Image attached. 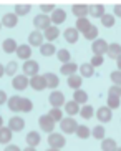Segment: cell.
Listing matches in <instances>:
<instances>
[{
	"mask_svg": "<svg viewBox=\"0 0 121 151\" xmlns=\"http://www.w3.org/2000/svg\"><path fill=\"white\" fill-rule=\"evenodd\" d=\"M43 37H45V40L48 42V43H53V42L60 37V30H58V27H55V25L48 27L45 32H43Z\"/></svg>",
	"mask_w": 121,
	"mask_h": 151,
	"instance_id": "15",
	"label": "cell"
},
{
	"mask_svg": "<svg viewBox=\"0 0 121 151\" xmlns=\"http://www.w3.org/2000/svg\"><path fill=\"white\" fill-rule=\"evenodd\" d=\"M72 12L78 18H86V15H88V5L86 4H75L72 7Z\"/></svg>",
	"mask_w": 121,
	"mask_h": 151,
	"instance_id": "18",
	"label": "cell"
},
{
	"mask_svg": "<svg viewBox=\"0 0 121 151\" xmlns=\"http://www.w3.org/2000/svg\"><path fill=\"white\" fill-rule=\"evenodd\" d=\"M33 110V103L28 100V98H22V103H20V111L22 113H30Z\"/></svg>",
	"mask_w": 121,
	"mask_h": 151,
	"instance_id": "43",
	"label": "cell"
},
{
	"mask_svg": "<svg viewBox=\"0 0 121 151\" xmlns=\"http://www.w3.org/2000/svg\"><path fill=\"white\" fill-rule=\"evenodd\" d=\"M57 58L65 65V63H70V58H72V53L68 52L67 48H62V50H57Z\"/></svg>",
	"mask_w": 121,
	"mask_h": 151,
	"instance_id": "37",
	"label": "cell"
},
{
	"mask_svg": "<svg viewBox=\"0 0 121 151\" xmlns=\"http://www.w3.org/2000/svg\"><path fill=\"white\" fill-rule=\"evenodd\" d=\"M30 10H32L30 4H17L15 5V15L17 17H23V15L30 14Z\"/></svg>",
	"mask_w": 121,
	"mask_h": 151,
	"instance_id": "32",
	"label": "cell"
},
{
	"mask_svg": "<svg viewBox=\"0 0 121 151\" xmlns=\"http://www.w3.org/2000/svg\"><path fill=\"white\" fill-rule=\"evenodd\" d=\"M25 141H27V145H28V146H32V148L38 146L40 141H42L40 133H37V131H30V133L27 134V138H25Z\"/></svg>",
	"mask_w": 121,
	"mask_h": 151,
	"instance_id": "23",
	"label": "cell"
},
{
	"mask_svg": "<svg viewBox=\"0 0 121 151\" xmlns=\"http://www.w3.org/2000/svg\"><path fill=\"white\" fill-rule=\"evenodd\" d=\"M12 134H14V131L9 126H2L0 128V145H9L12 141Z\"/></svg>",
	"mask_w": 121,
	"mask_h": 151,
	"instance_id": "21",
	"label": "cell"
},
{
	"mask_svg": "<svg viewBox=\"0 0 121 151\" xmlns=\"http://www.w3.org/2000/svg\"><path fill=\"white\" fill-rule=\"evenodd\" d=\"M20 103H22V98L14 95V96L9 98V110L14 111V113H18L20 111Z\"/></svg>",
	"mask_w": 121,
	"mask_h": 151,
	"instance_id": "30",
	"label": "cell"
},
{
	"mask_svg": "<svg viewBox=\"0 0 121 151\" xmlns=\"http://www.w3.org/2000/svg\"><path fill=\"white\" fill-rule=\"evenodd\" d=\"M38 124H40V128L45 131V133H53V129H55V121L52 120V116L50 115H43L40 116V120H38Z\"/></svg>",
	"mask_w": 121,
	"mask_h": 151,
	"instance_id": "8",
	"label": "cell"
},
{
	"mask_svg": "<svg viewBox=\"0 0 121 151\" xmlns=\"http://www.w3.org/2000/svg\"><path fill=\"white\" fill-rule=\"evenodd\" d=\"M60 126H62V131L65 134H73L76 131V128H78V123H76V120L73 116H68V118H63L60 121Z\"/></svg>",
	"mask_w": 121,
	"mask_h": 151,
	"instance_id": "1",
	"label": "cell"
},
{
	"mask_svg": "<svg viewBox=\"0 0 121 151\" xmlns=\"http://www.w3.org/2000/svg\"><path fill=\"white\" fill-rule=\"evenodd\" d=\"M78 70H80V76H81V78H91V76L95 75V68L91 67L90 63H83V65H80Z\"/></svg>",
	"mask_w": 121,
	"mask_h": 151,
	"instance_id": "24",
	"label": "cell"
},
{
	"mask_svg": "<svg viewBox=\"0 0 121 151\" xmlns=\"http://www.w3.org/2000/svg\"><path fill=\"white\" fill-rule=\"evenodd\" d=\"M7 100H9V96H7V93H5L4 90H0V106H2L4 103H7Z\"/></svg>",
	"mask_w": 121,
	"mask_h": 151,
	"instance_id": "49",
	"label": "cell"
},
{
	"mask_svg": "<svg viewBox=\"0 0 121 151\" xmlns=\"http://www.w3.org/2000/svg\"><path fill=\"white\" fill-rule=\"evenodd\" d=\"M110 78H111L113 85H118V86H121V71H111L110 73Z\"/></svg>",
	"mask_w": 121,
	"mask_h": 151,
	"instance_id": "46",
	"label": "cell"
},
{
	"mask_svg": "<svg viewBox=\"0 0 121 151\" xmlns=\"http://www.w3.org/2000/svg\"><path fill=\"white\" fill-rule=\"evenodd\" d=\"M12 86L17 91H23L27 86H30V78L27 75H15L14 80H12Z\"/></svg>",
	"mask_w": 121,
	"mask_h": 151,
	"instance_id": "4",
	"label": "cell"
},
{
	"mask_svg": "<svg viewBox=\"0 0 121 151\" xmlns=\"http://www.w3.org/2000/svg\"><path fill=\"white\" fill-rule=\"evenodd\" d=\"M91 27V23H90V20H88V18H78V20H76V30L78 32H81V33H85L86 30H88V28Z\"/></svg>",
	"mask_w": 121,
	"mask_h": 151,
	"instance_id": "35",
	"label": "cell"
},
{
	"mask_svg": "<svg viewBox=\"0 0 121 151\" xmlns=\"http://www.w3.org/2000/svg\"><path fill=\"white\" fill-rule=\"evenodd\" d=\"M103 62H105V58H103V57H98V55H95V57L91 58L90 65H91L93 68H96V67H101V65H103Z\"/></svg>",
	"mask_w": 121,
	"mask_h": 151,
	"instance_id": "48",
	"label": "cell"
},
{
	"mask_svg": "<svg viewBox=\"0 0 121 151\" xmlns=\"http://www.w3.org/2000/svg\"><path fill=\"white\" fill-rule=\"evenodd\" d=\"M22 151H35V148H32V146H27L25 150H22Z\"/></svg>",
	"mask_w": 121,
	"mask_h": 151,
	"instance_id": "54",
	"label": "cell"
},
{
	"mask_svg": "<svg viewBox=\"0 0 121 151\" xmlns=\"http://www.w3.org/2000/svg\"><path fill=\"white\" fill-rule=\"evenodd\" d=\"M73 101H76L78 105H86V101H88V93H86L85 90H75Z\"/></svg>",
	"mask_w": 121,
	"mask_h": 151,
	"instance_id": "28",
	"label": "cell"
},
{
	"mask_svg": "<svg viewBox=\"0 0 121 151\" xmlns=\"http://www.w3.org/2000/svg\"><path fill=\"white\" fill-rule=\"evenodd\" d=\"M33 27H35L37 30H43L45 32L48 27H52V20H50L48 15L38 14V15H35V18H33Z\"/></svg>",
	"mask_w": 121,
	"mask_h": 151,
	"instance_id": "2",
	"label": "cell"
},
{
	"mask_svg": "<svg viewBox=\"0 0 121 151\" xmlns=\"http://www.w3.org/2000/svg\"><path fill=\"white\" fill-rule=\"evenodd\" d=\"M40 53L43 55V57H52V55H55L57 53V47H55L53 43H43L40 47Z\"/></svg>",
	"mask_w": 121,
	"mask_h": 151,
	"instance_id": "31",
	"label": "cell"
},
{
	"mask_svg": "<svg viewBox=\"0 0 121 151\" xmlns=\"http://www.w3.org/2000/svg\"><path fill=\"white\" fill-rule=\"evenodd\" d=\"M115 151H121V148H116V150H115Z\"/></svg>",
	"mask_w": 121,
	"mask_h": 151,
	"instance_id": "57",
	"label": "cell"
},
{
	"mask_svg": "<svg viewBox=\"0 0 121 151\" xmlns=\"http://www.w3.org/2000/svg\"><path fill=\"white\" fill-rule=\"evenodd\" d=\"M80 115H81L83 120H90V118H93V115H95L93 106H90V105H83V106L80 108Z\"/></svg>",
	"mask_w": 121,
	"mask_h": 151,
	"instance_id": "34",
	"label": "cell"
},
{
	"mask_svg": "<svg viewBox=\"0 0 121 151\" xmlns=\"http://www.w3.org/2000/svg\"><path fill=\"white\" fill-rule=\"evenodd\" d=\"M48 101H50V105H52V108H62V106H65V95L62 93V91H52V95L48 96Z\"/></svg>",
	"mask_w": 121,
	"mask_h": 151,
	"instance_id": "6",
	"label": "cell"
},
{
	"mask_svg": "<svg viewBox=\"0 0 121 151\" xmlns=\"http://www.w3.org/2000/svg\"><path fill=\"white\" fill-rule=\"evenodd\" d=\"M43 40H45V37L42 32H32L28 35V45H33V47H42L45 43Z\"/></svg>",
	"mask_w": 121,
	"mask_h": 151,
	"instance_id": "14",
	"label": "cell"
},
{
	"mask_svg": "<svg viewBox=\"0 0 121 151\" xmlns=\"http://www.w3.org/2000/svg\"><path fill=\"white\" fill-rule=\"evenodd\" d=\"M91 134H93V138H96V139H101V138H105V134H106V129H105L103 124H98V126L93 128Z\"/></svg>",
	"mask_w": 121,
	"mask_h": 151,
	"instance_id": "44",
	"label": "cell"
},
{
	"mask_svg": "<svg viewBox=\"0 0 121 151\" xmlns=\"http://www.w3.org/2000/svg\"><path fill=\"white\" fill-rule=\"evenodd\" d=\"M47 151H60V150H57V148H48Z\"/></svg>",
	"mask_w": 121,
	"mask_h": 151,
	"instance_id": "56",
	"label": "cell"
},
{
	"mask_svg": "<svg viewBox=\"0 0 121 151\" xmlns=\"http://www.w3.org/2000/svg\"><path fill=\"white\" fill-rule=\"evenodd\" d=\"M67 83H68V86L70 88H73V90H80V86H81V83H83V78H81L80 75H70L68 76V80H67Z\"/></svg>",
	"mask_w": 121,
	"mask_h": 151,
	"instance_id": "27",
	"label": "cell"
},
{
	"mask_svg": "<svg viewBox=\"0 0 121 151\" xmlns=\"http://www.w3.org/2000/svg\"><path fill=\"white\" fill-rule=\"evenodd\" d=\"M60 71H62V75H67V76H70V75H75L76 71H78V65H76V63H73V62H70V63H65V65H62V68H60Z\"/></svg>",
	"mask_w": 121,
	"mask_h": 151,
	"instance_id": "26",
	"label": "cell"
},
{
	"mask_svg": "<svg viewBox=\"0 0 121 151\" xmlns=\"http://www.w3.org/2000/svg\"><path fill=\"white\" fill-rule=\"evenodd\" d=\"M2 124H4V118H2V115H0V128H2Z\"/></svg>",
	"mask_w": 121,
	"mask_h": 151,
	"instance_id": "55",
	"label": "cell"
},
{
	"mask_svg": "<svg viewBox=\"0 0 121 151\" xmlns=\"http://www.w3.org/2000/svg\"><path fill=\"white\" fill-rule=\"evenodd\" d=\"M76 136L80 138V139H86V138L91 134V131L88 129V126H85V124H78V128H76Z\"/></svg>",
	"mask_w": 121,
	"mask_h": 151,
	"instance_id": "39",
	"label": "cell"
},
{
	"mask_svg": "<svg viewBox=\"0 0 121 151\" xmlns=\"http://www.w3.org/2000/svg\"><path fill=\"white\" fill-rule=\"evenodd\" d=\"M65 113H67L68 116H75V115H78L80 113V105L76 101H67L65 103Z\"/></svg>",
	"mask_w": 121,
	"mask_h": 151,
	"instance_id": "25",
	"label": "cell"
},
{
	"mask_svg": "<svg viewBox=\"0 0 121 151\" xmlns=\"http://www.w3.org/2000/svg\"><path fill=\"white\" fill-rule=\"evenodd\" d=\"M30 86L35 91H43V90L47 88V80L43 75H35L30 78Z\"/></svg>",
	"mask_w": 121,
	"mask_h": 151,
	"instance_id": "10",
	"label": "cell"
},
{
	"mask_svg": "<svg viewBox=\"0 0 121 151\" xmlns=\"http://www.w3.org/2000/svg\"><path fill=\"white\" fill-rule=\"evenodd\" d=\"M22 70H23V75H27V76H35V75H38V70H40V65L35 62V60H27V62L23 63V67H22Z\"/></svg>",
	"mask_w": 121,
	"mask_h": 151,
	"instance_id": "5",
	"label": "cell"
},
{
	"mask_svg": "<svg viewBox=\"0 0 121 151\" xmlns=\"http://www.w3.org/2000/svg\"><path fill=\"white\" fill-rule=\"evenodd\" d=\"M95 115H96V118H98L100 123H110L111 118H113V111L108 106H101V108H98V110L95 111Z\"/></svg>",
	"mask_w": 121,
	"mask_h": 151,
	"instance_id": "9",
	"label": "cell"
},
{
	"mask_svg": "<svg viewBox=\"0 0 121 151\" xmlns=\"http://www.w3.org/2000/svg\"><path fill=\"white\" fill-rule=\"evenodd\" d=\"M4 75H5V67L2 65V63H0V78H2Z\"/></svg>",
	"mask_w": 121,
	"mask_h": 151,
	"instance_id": "52",
	"label": "cell"
},
{
	"mask_svg": "<svg viewBox=\"0 0 121 151\" xmlns=\"http://www.w3.org/2000/svg\"><path fill=\"white\" fill-rule=\"evenodd\" d=\"M91 50H93L95 55H98V57H103L105 53L108 52V42L103 40V38H96L91 45Z\"/></svg>",
	"mask_w": 121,
	"mask_h": 151,
	"instance_id": "7",
	"label": "cell"
},
{
	"mask_svg": "<svg viewBox=\"0 0 121 151\" xmlns=\"http://www.w3.org/2000/svg\"><path fill=\"white\" fill-rule=\"evenodd\" d=\"M116 65H118V70L121 71V57H120V58H118V60H116Z\"/></svg>",
	"mask_w": 121,
	"mask_h": 151,
	"instance_id": "53",
	"label": "cell"
},
{
	"mask_svg": "<svg viewBox=\"0 0 121 151\" xmlns=\"http://www.w3.org/2000/svg\"><path fill=\"white\" fill-rule=\"evenodd\" d=\"M15 53H17L18 58H22V60L27 62V60H30V57H32V47L30 45H23L22 43V45H18V48H17Z\"/></svg>",
	"mask_w": 121,
	"mask_h": 151,
	"instance_id": "19",
	"label": "cell"
},
{
	"mask_svg": "<svg viewBox=\"0 0 121 151\" xmlns=\"http://www.w3.org/2000/svg\"><path fill=\"white\" fill-rule=\"evenodd\" d=\"M83 37H85L86 40H91V42H95L96 38H98V27H95V25H91L88 30L83 33Z\"/></svg>",
	"mask_w": 121,
	"mask_h": 151,
	"instance_id": "40",
	"label": "cell"
},
{
	"mask_svg": "<svg viewBox=\"0 0 121 151\" xmlns=\"http://www.w3.org/2000/svg\"><path fill=\"white\" fill-rule=\"evenodd\" d=\"M2 48H4V52L5 53H15L17 52V48H18V45H17V42L14 40V38H5L4 40V45H2Z\"/></svg>",
	"mask_w": 121,
	"mask_h": 151,
	"instance_id": "22",
	"label": "cell"
},
{
	"mask_svg": "<svg viewBox=\"0 0 121 151\" xmlns=\"http://www.w3.org/2000/svg\"><path fill=\"white\" fill-rule=\"evenodd\" d=\"M100 20H101V25L106 27V28H111L113 25H115V22H116V18H115V15H113V14H105Z\"/></svg>",
	"mask_w": 121,
	"mask_h": 151,
	"instance_id": "36",
	"label": "cell"
},
{
	"mask_svg": "<svg viewBox=\"0 0 121 151\" xmlns=\"http://www.w3.org/2000/svg\"><path fill=\"white\" fill-rule=\"evenodd\" d=\"M88 14L91 15V17H95V18H101L106 12H105V5H101V4H91V5H88Z\"/></svg>",
	"mask_w": 121,
	"mask_h": 151,
	"instance_id": "13",
	"label": "cell"
},
{
	"mask_svg": "<svg viewBox=\"0 0 121 151\" xmlns=\"http://www.w3.org/2000/svg\"><path fill=\"white\" fill-rule=\"evenodd\" d=\"M113 15H115V17H120V18H121V4L115 5V9H113Z\"/></svg>",
	"mask_w": 121,
	"mask_h": 151,
	"instance_id": "50",
	"label": "cell"
},
{
	"mask_svg": "<svg viewBox=\"0 0 121 151\" xmlns=\"http://www.w3.org/2000/svg\"><path fill=\"white\" fill-rule=\"evenodd\" d=\"M0 28H2V22H0Z\"/></svg>",
	"mask_w": 121,
	"mask_h": 151,
	"instance_id": "58",
	"label": "cell"
},
{
	"mask_svg": "<svg viewBox=\"0 0 121 151\" xmlns=\"http://www.w3.org/2000/svg\"><path fill=\"white\" fill-rule=\"evenodd\" d=\"M120 105H121V98H118V96H108V105L106 106L110 108V110H118L120 108Z\"/></svg>",
	"mask_w": 121,
	"mask_h": 151,
	"instance_id": "42",
	"label": "cell"
},
{
	"mask_svg": "<svg viewBox=\"0 0 121 151\" xmlns=\"http://www.w3.org/2000/svg\"><path fill=\"white\" fill-rule=\"evenodd\" d=\"M116 141L111 139V138H105L101 141V151H115L116 150Z\"/></svg>",
	"mask_w": 121,
	"mask_h": 151,
	"instance_id": "33",
	"label": "cell"
},
{
	"mask_svg": "<svg viewBox=\"0 0 121 151\" xmlns=\"http://www.w3.org/2000/svg\"><path fill=\"white\" fill-rule=\"evenodd\" d=\"M4 151H22V150H20V148H18L17 145H7Z\"/></svg>",
	"mask_w": 121,
	"mask_h": 151,
	"instance_id": "51",
	"label": "cell"
},
{
	"mask_svg": "<svg viewBox=\"0 0 121 151\" xmlns=\"http://www.w3.org/2000/svg\"><path fill=\"white\" fill-rule=\"evenodd\" d=\"M106 55L111 60H118V58L121 57V45L120 43H108V52H106Z\"/></svg>",
	"mask_w": 121,
	"mask_h": 151,
	"instance_id": "17",
	"label": "cell"
},
{
	"mask_svg": "<svg viewBox=\"0 0 121 151\" xmlns=\"http://www.w3.org/2000/svg\"><path fill=\"white\" fill-rule=\"evenodd\" d=\"M65 145H67V138L63 136L62 133H50V136H48V146L50 148L62 150Z\"/></svg>",
	"mask_w": 121,
	"mask_h": 151,
	"instance_id": "3",
	"label": "cell"
},
{
	"mask_svg": "<svg viewBox=\"0 0 121 151\" xmlns=\"http://www.w3.org/2000/svg\"><path fill=\"white\" fill-rule=\"evenodd\" d=\"M63 37H65V40H67L68 43H76L78 38H80V32L76 30L75 27H70L63 32Z\"/></svg>",
	"mask_w": 121,
	"mask_h": 151,
	"instance_id": "16",
	"label": "cell"
},
{
	"mask_svg": "<svg viewBox=\"0 0 121 151\" xmlns=\"http://www.w3.org/2000/svg\"><path fill=\"white\" fill-rule=\"evenodd\" d=\"M108 96H118V98H121V86H118V85H111L110 90H108Z\"/></svg>",
	"mask_w": 121,
	"mask_h": 151,
	"instance_id": "45",
	"label": "cell"
},
{
	"mask_svg": "<svg viewBox=\"0 0 121 151\" xmlns=\"http://www.w3.org/2000/svg\"><path fill=\"white\" fill-rule=\"evenodd\" d=\"M48 115L52 116V120H53L55 123H60V121L63 120V111H62V108H52V110L48 111Z\"/></svg>",
	"mask_w": 121,
	"mask_h": 151,
	"instance_id": "41",
	"label": "cell"
},
{
	"mask_svg": "<svg viewBox=\"0 0 121 151\" xmlns=\"http://www.w3.org/2000/svg\"><path fill=\"white\" fill-rule=\"evenodd\" d=\"M17 23H18V17L15 15V12H14V14H5L4 18H2V25L7 27V28L17 27Z\"/></svg>",
	"mask_w": 121,
	"mask_h": 151,
	"instance_id": "20",
	"label": "cell"
},
{
	"mask_svg": "<svg viewBox=\"0 0 121 151\" xmlns=\"http://www.w3.org/2000/svg\"><path fill=\"white\" fill-rule=\"evenodd\" d=\"M45 80H47V88H57L60 85V78L58 75H55V73H45Z\"/></svg>",
	"mask_w": 121,
	"mask_h": 151,
	"instance_id": "29",
	"label": "cell"
},
{
	"mask_svg": "<svg viewBox=\"0 0 121 151\" xmlns=\"http://www.w3.org/2000/svg\"><path fill=\"white\" fill-rule=\"evenodd\" d=\"M9 128L12 129V131H22L23 128H25V120L23 118H20V116H12L9 120Z\"/></svg>",
	"mask_w": 121,
	"mask_h": 151,
	"instance_id": "12",
	"label": "cell"
},
{
	"mask_svg": "<svg viewBox=\"0 0 121 151\" xmlns=\"http://www.w3.org/2000/svg\"><path fill=\"white\" fill-rule=\"evenodd\" d=\"M17 71H18V63L17 62H9L7 65H5V75H9V76H15L17 75Z\"/></svg>",
	"mask_w": 121,
	"mask_h": 151,
	"instance_id": "38",
	"label": "cell"
},
{
	"mask_svg": "<svg viewBox=\"0 0 121 151\" xmlns=\"http://www.w3.org/2000/svg\"><path fill=\"white\" fill-rule=\"evenodd\" d=\"M50 20H52V23H55V27H57V25H60V23H63L67 20V12L63 9H55L53 12H52V15H50Z\"/></svg>",
	"mask_w": 121,
	"mask_h": 151,
	"instance_id": "11",
	"label": "cell"
},
{
	"mask_svg": "<svg viewBox=\"0 0 121 151\" xmlns=\"http://www.w3.org/2000/svg\"><path fill=\"white\" fill-rule=\"evenodd\" d=\"M40 9H42V14H45V15H52V12H53L57 7H55V4H42L40 5Z\"/></svg>",
	"mask_w": 121,
	"mask_h": 151,
	"instance_id": "47",
	"label": "cell"
}]
</instances>
